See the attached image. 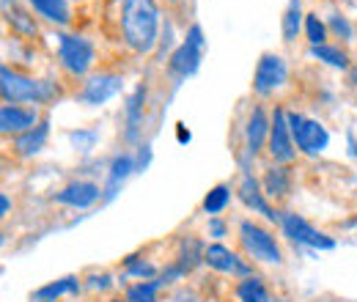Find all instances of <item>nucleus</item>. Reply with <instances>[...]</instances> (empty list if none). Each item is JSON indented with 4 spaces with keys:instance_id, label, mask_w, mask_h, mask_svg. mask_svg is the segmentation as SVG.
Listing matches in <instances>:
<instances>
[{
    "instance_id": "nucleus-10",
    "label": "nucleus",
    "mask_w": 357,
    "mask_h": 302,
    "mask_svg": "<svg viewBox=\"0 0 357 302\" xmlns=\"http://www.w3.org/2000/svg\"><path fill=\"white\" fill-rule=\"evenodd\" d=\"M121 88H124V80L116 72L93 75V77H89V83L83 86V91H80V102L89 105V107H99V105L110 102L113 96H119Z\"/></svg>"
},
{
    "instance_id": "nucleus-20",
    "label": "nucleus",
    "mask_w": 357,
    "mask_h": 302,
    "mask_svg": "<svg viewBox=\"0 0 357 302\" xmlns=\"http://www.w3.org/2000/svg\"><path fill=\"white\" fill-rule=\"evenodd\" d=\"M305 25V14H303V3L300 0H289L286 11H283V20H280V31H283V42H294L297 33L303 31Z\"/></svg>"
},
{
    "instance_id": "nucleus-3",
    "label": "nucleus",
    "mask_w": 357,
    "mask_h": 302,
    "mask_svg": "<svg viewBox=\"0 0 357 302\" xmlns=\"http://www.w3.org/2000/svg\"><path fill=\"white\" fill-rule=\"evenodd\" d=\"M204 50H206V39H204L201 25H190V31H187L184 42L178 44L176 50L171 52V61H168L171 75H174V77H178V80L192 77V75L201 69Z\"/></svg>"
},
{
    "instance_id": "nucleus-22",
    "label": "nucleus",
    "mask_w": 357,
    "mask_h": 302,
    "mask_svg": "<svg viewBox=\"0 0 357 302\" xmlns=\"http://www.w3.org/2000/svg\"><path fill=\"white\" fill-rule=\"evenodd\" d=\"M28 3L33 6V11H36L39 17H45V20L55 22V25H66V22L72 20L66 0H28Z\"/></svg>"
},
{
    "instance_id": "nucleus-6",
    "label": "nucleus",
    "mask_w": 357,
    "mask_h": 302,
    "mask_svg": "<svg viewBox=\"0 0 357 302\" xmlns=\"http://www.w3.org/2000/svg\"><path fill=\"white\" fill-rule=\"evenodd\" d=\"M289 127H291V135H294L297 151H303L305 157H319L330 146V132L324 130V124L316 121V119H305L300 113H289Z\"/></svg>"
},
{
    "instance_id": "nucleus-21",
    "label": "nucleus",
    "mask_w": 357,
    "mask_h": 302,
    "mask_svg": "<svg viewBox=\"0 0 357 302\" xmlns=\"http://www.w3.org/2000/svg\"><path fill=\"white\" fill-rule=\"evenodd\" d=\"M80 292V280L77 278H61V280H55V283H47L42 289H36L33 292V300L36 302H55L58 297H63V294H77Z\"/></svg>"
},
{
    "instance_id": "nucleus-16",
    "label": "nucleus",
    "mask_w": 357,
    "mask_h": 302,
    "mask_svg": "<svg viewBox=\"0 0 357 302\" xmlns=\"http://www.w3.org/2000/svg\"><path fill=\"white\" fill-rule=\"evenodd\" d=\"M137 173V165H135V157L132 154H119L113 163H110V171H107V184H105V190H102V198L110 204L116 195H119V190L124 187V181Z\"/></svg>"
},
{
    "instance_id": "nucleus-29",
    "label": "nucleus",
    "mask_w": 357,
    "mask_h": 302,
    "mask_svg": "<svg viewBox=\"0 0 357 302\" xmlns=\"http://www.w3.org/2000/svg\"><path fill=\"white\" fill-rule=\"evenodd\" d=\"M305 33H308V42L311 47H319V44H327V25L319 20V14H305Z\"/></svg>"
},
{
    "instance_id": "nucleus-31",
    "label": "nucleus",
    "mask_w": 357,
    "mask_h": 302,
    "mask_svg": "<svg viewBox=\"0 0 357 302\" xmlns=\"http://www.w3.org/2000/svg\"><path fill=\"white\" fill-rule=\"evenodd\" d=\"M127 275L149 280V278H154V275H157V266H154V264H149V261L137 259V256H130V259H127Z\"/></svg>"
},
{
    "instance_id": "nucleus-4",
    "label": "nucleus",
    "mask_w": 357,
    "mask_h": 302,
    "mask_svg": "<svg viewBox=\"0 0 357 302\" xmlns=\"http://www.w3.org/2000/svg\"><path fill=\"white\" fill-rule=\"evenodd\" d=\"M239 242H242V248H245V253L250 259L261 261V264H280L283 261V253H280V245H278L275 234H269L267 228H261L253 220H242L239 222Z\"/></svg>"
},
{
    "instance_id": "nucleus-37",
    "label": "nucleus",
    "mask_w": 357,
    "mask_h": 302,
    "mask_svg": "<svg viewBox=\"0 0 357 302\" xmlns=\"http://www.w3.org/2000/svg\"><path fill=\"white\" fill-rule=\"evenodd\" d=\"M190 130H184V124H178V143H190Z\"/></svg>"
},
{
    "instance_id": "nucleus-34",
    "label": "nucleus",
    "mask_w": 357,
    "mask_h": 302,
    "mask_svg": "<svg viewBox=\"0 0 357 302\" xmlns=\"http://www.w3.org/2000/svg\"><path fill=\"white\" fill-rule=\"evenodd\" d=\"M110 280H113L110 275H91V278H89V289H93V292L99 289V292H102V289H107V286H110Z\"/></svg>"
},
{
    "instance_id": "nucleus-36",
    "label": "nucleus",
    "mask_w": 357,
    "mask_h": 302,
    "mask_svg": "<svg viewBox=\"0 0 357 302\" xmlns=\"http://www.w3.org/2000/svg\"><path fill=\"white\" fill-rule=\"evenodd\" d=\"M174 302H198V300H195V294H190V292H178Z\"/></svg>"
},
{
    "instance_id": "nucleus-17",
    "label": "nucleus",
    "mask_w": 357,
    "mask_h": 302,
    "mask_svg": "<svg viewBox=\"0 0 357 302\" xmlns=\"http://www.w3.org/2000/svg\"><path fill=\"white\" fill-rule=\"evenodd\" d=\"M143 105H146V86H137L130 93L127 105H124V137L135 143L140 135V124H143Z\"/></svg>"
},
{
    "instance_id": "nucleus-40",
    "label": "nucleus",
    "mask_w": 357,
    "mask_h": 302,
    "mask_svg": "<svg viewBox=\"0 0 357 302\" xmlns=\"http://www.w3.org/2000/svg\"><path fill=\"white\" fill-rule=\"evenodd\" d=\"M17 0H3V8H8V6H14Z\"/></svg>"
},
{
    "instance_id": "nucleus-26",
    "label": "nucleus",
    "mask_w": 357,
    "mask_h": 302,
    "mask_svg": "<svg viewBox=\"0 0 357 302\" xmlns=\"http://www.w3.org/2000/svg\"><path fill=\"white\" fill-rule=\"evenodd\" d=\"M204 253H206V248H201V242H198V239L187 236V239L181 242V250H178L176 264L184 269V272H190L195 264H201V261H204Z\"/></svg>"
},
{
    "instance_id": "nucleus-32",
    "label": "nucleus",
    "mask_w": 357,
    "mask_h": 302,
    "mask_svg": "<svg viewBox=\"0 0 357 302\" xmlns=\"http://www.w3.org/2000/svg\"><path fill=\"white\" fill-rule=\"evenodd\" d=\"M327 25H330V31H333L338 39H352V36H355V31H352L349 20H347V17H341V14H330Z\"/></svg>"
},
{
    "instance_id": "nucleus-28",
    "label": "nucleus",
    "mask_w": 357,
    "mask_h": 302,
    "mask_svg": "<svg viewBox=\"0 0 357 302\" xmlns=\"http://www.w3.org/2000/svg\"><path fill=\"white\" fill-rule=\"evenodd\" d=\"M69 143L80 151V154H89L96 149V143H99V132L96 130H75L69 132Z\"/></svg>"
},
{
    "instance_id": "nucleus-25",
    "label": "nucleus",
    "mask_w": 357,
    "mask_h": 302,
    "mask_svg": "<svg viewBox=\"0 0 357 302\" xmlns=\"http://www.w3.org/2000/svg\"><path fill=\"white\" fill-rule=\"evenodd\" d=\"M228 204H231V187L228 184H218V187H212L206 192V198H204L201 206H204V212L209 217H218Z\"/></svg>"
},
{
    "instance_id": "nucleus-7",
    "label": "nucleus",
    "mask_w": 357,
    "mask_h": 302,
    "mask_svg": "<svg viewBox=\"0 0 357 302\" xmlns=\"http://www.w3.org/2000/svg\"><path fill=\"white\" fill-rule=\"evenodd\" d=\"M280 228H283V236H289L294 245H305L313 250H333L335 248V239L327 236L324 231L313 228L305 217L291 215V212H283L280 215Z\"/></svg>"
},
{
    "instance_id": "nucleus-12",
    "label": "nucleus",
    "mask_w": 357,
    "mask_h": 302,
    "mask_svg": "<svg viewBox=\"0 0 357 302\" xmlns=\"http://www.w3.org/2000/svg\"><path fill=\"white\" fill-rule=\"evenodd\" d=\"M99 198H102V190H99V184H93V181H72V184H66L61 192L52 195L55 204L69 206V209H89Z\"/></svg>"
},
{
    "instance_id": "nucleus-13",
    "label": "nucleus",
    "mask_w": 357,
    "mask_h": 302,
    "mask_svg": "<svg viewBox=\"0 0 357 302\" xmlns=\"http://www.w3.org/2000/svg\"><path fill=\"white\" fill-rule=\"evenodd\" d=\"M269 130H272V119H267L261 105H256L248 116V124H245V151H248V157H256L264 149V143H269Z\"/></svg>"
},
{
    "instance_id": "nucleus-33",
    "label": "nucleus",
    "mask_w": 357,
    "mask_h": 302,
    "mask_svg": "<svg viewBox=\"0 0 357 302\" xmlns=\"http://www.w3.org/2000/svg\"><path fill=\"white\" fill-rule=\"evenodd\" d=\"M151 163V146H140L137 149V157H135V165H137V173H143Z\"/></svg>"
},
{
    "instance_id": "nucleus-42",
    "label": "nucleus",
    "mask_w": 357,
    "mask_h": 302,
    "mask_svg": "<svg viewBox=\"0 0 357 302\" xmlns=\"http://www.w3.org/2000/svg\"><path fill=\"white\" fill-rule=\"evenodd\" d=\"M113 302H121V300H113ZM124 302H127V300H124Z\"/></svg>"
},
{
    "instance_id": "nucleus-14",
    "label": "nucleus",
    "mask_w": 357,
    "mask_h": 302,
    "mask_svg": "<svg viewBox=\"0 0 357 302\" xmlns=\"http://www.w3.org/2000/svg\"><path fill=\"white\" fill-rule=\"evenodd\" d=\"M39 124V113L25 105H3L0 107V132L3 135H22Z\"/></svg>"
},
{
    "instance_id": "nucleus-35",
    "label": "nucleus",
    "mask_w": 357,
    "mask_h": 302,
    "mask_svg": "<svg viewBox=\"0 0 357 302\" xmlns=\"http://www.w3.org/2000/svg\"><path fill=\"white\" fill-rule=\"evenodd\" d=\"M209 236H215V239L225 236V222L220 217H209Z\"/></svg>"
},
{
    "instance_id": "nucleus-41",
    "label": "nucleus",
    "mask_w": 357,
    "mask_h": 302,
    "mask_svg": "<svg viewBox=\"0 0 357 302\" xmlns=\"http://www.w3.org/2000/svg\"><path fill=\"white\" fill-rule=\"evenodd\" d=\"M275 302H286V300H275Z\"/></svg>"
},
{
    "instance_id": "nucleus-43",
    "label": "nucleus",
    "mask_w": 357,
    "mask_h": 302,
    "mask_svg": "<svg viewBox=\"0 0 357 302\" xmlns=\"http://www.w3.org/2000/svg\"><path fill=\"white\" fill-rule=\"evenodd\" d=\"M171 3H176V0H171Z\"/></svg>"
},
{
    "instance_id": "nucleus-30",
    "label": "nucleus",
    "mask_w": 357,
    "mask_h": 302,
    "mask_svg": "<svg viewBox=\"0 0 357 302\" xmlns=\"http://www.w3.org/2000/svg\"><path fill=\"white\" fill-rule=\"evenodd\" d=\"M8 22H11V28H14L17 33H22V36H36V22H33V17H28L25 11H8Z\"/></svg>"
},
{
    "instance_id": "nucleus-2",
    "label": "nucleus",
    "mask_w": 357,
    "mask_h": 302,
    "mask_svg": "<svg viewBox=\"0 0 357 302\" xmlns=\"http://www.w3.org/2000/svg\"><path fill=\"white\" fill-rule=\"evenodd\" d=\"M0 91H3V99L6 105H22V102H31V105H47L52 99H58V88L47 80H33V77H25L8 66L0 69Z\"/></svg>"
},
{
    "instance_id": "nucleus-5",
    "label": "nucleus",
    "mask_w": 357,
    "mask_h": 302,
    "mask_svg": "<svg viewBox=\"0 0 357 302\" xmlns=\"http://www.w3.org/2000/svg\"><path fill=\"white\" fill-rule=\"evenodd\" d=\"M58 58H61V66H63L69 75L83 77V75H89V69L93 66L96 50H93V42L86 39V36L61 33V36H58Z\"/></svg>"
},
{
    "instance_id": "nucleus-15",
    "label": "nucleus",
    "mask_w": 357,
    "mask_h": 302,
    "mask_svg": "<svg viewBox=\"0 0 357 302\" xmlns=\"http://www.w3.org/2000/svg\"><path fill=\"white\" fill-rule=\"evenodd\" d=\"M204 264H209L212 269L225 272V275H239V278H250V266L239 259L234 250H228L225 245H209L204 253Z\"/></svg>"
},
{
    "instance_id": "nucleus-11",
    "label": "nucleus",
    "mask_w": 357,
    "mask_h": 302,
    "mask_svg": "<svg viewBox=\"0 0 357 302\" xmlns=\"http://www.w3.org/2000/svg\"><path fill=\"white\" fill-rule=\"evenodd\" d=\"M236 195H239V201H242L250 212L261 215L264 220H269V222H280V215L269 206V201H267V195H264V190H261V184H259V181H256L248 171L242 173V181H239Z\"/></svg>"
},
{
    "instance_id": "nucleus-27",
    "label": "nucleus",
    "mask_w": 357,
    "mask_h": 302,
    "mask_svg": "<svg viewBox=\"0 0 357 302\" xmlns=\"http://www.w3.org/2000/svg\"><path fill=\"white\" fill-rule=\"evenodd\" d=\"M165 286L162 278L160 280H140L127 289V302H157V289Z\"/></svg>"
},
{
    "instance_id": "nucleus-8",
    "label": "nucleus",
    "mask_w": 357,
    "mask_h": 302,
    "mask_svg": "<svg viewBox=\"0 0 357 302\" xmlns=\"http://www.w3.org/2000/svg\"><path fill=\"white\" fill-rule=\"evenodd\" d=\"M286 80H289L286 61L278 52H264L256 66V75H253V91L259 96H272L278 88L286 86Z\"/></svg>"
},
{
    "instance_id": "nucleus-39",
    "label": "nucleus",
    "mask_w": 357,
    "mask_h": 302,
    "mask_svg": "<svg viewBox=\"0 0 357 302\" xmlns=\"http://www.w3.org/2000/svg\"><path fill=\"white\" fill-rule=\"evenodd\" d=\"M349 151H352V157L357 160V140H355V135H349Z\"/></svg>"
},
{
    "instance_id": "nucleus-19",
    "label": "nucleus",
    "mask_w": 357,
    "mask_h": 302,
    "mask_svg": "<svg viewBox=\"0 0 357 302\" xmlns=\"http://www.w3.org/2000/svg\"><path fill=\"white\" fill-rule=\"evenodd\" d=\"M261 190H264V195H267V198H272V201L286 198V195L291 192V173L286 171V168H280V165L269 168V171L264 173Z\"/></svg>"
},
{
    "instance_id": "nucleus-9",
    "label": "nucleus",
    "mask_w": 357,
    "mask_h": 302,
    "mask_svg": "<svg viewBox=\"0 0 357 302\" xmlns=\"http://www.w3.org/2000/svg\"><path fill=\"white\" fill-rule=\"evenodd\" d=\"M269 154L275 163H291L297 157V146H294V135L289 127V113L275 107L272 113V130H269Z\"/></svg>"
},
{
    "instance_id": "nucleus-23",
    "label": "nucleus",
    "mask_w": 357,
    "mask_h": 302,
    "mask_svg": "<svg viewBox=\"0 0 357 302\" xmlns=\"http://www.w3.org/2000/svg\"><path fill=\"white\" fill-rule=\"evenodd\" d=\"M236 300L239 302H272L267 286L261 283V278L250 275V278H242V283L236 286Z\"/></svg>"
},
{
    "instance_id": "nucleus-24",
    "label": "nucleus",
    "mask_w": 357,
    "mask_h": 302,
    "mask_svg": "<svg viewBox=\"0 0 357 302\" xmlns=\"http://www.w3.org/2000/svg\"><path fill=\"white\" fill-rule=\"evenodd\" d=\"M311 55L316 61L333 66V69H347L349 66V55L341 50V47H330V44H319V47H311Z\"/></svg>"
},
{
    "instance_id": "nucleus-38",
    "label": "nucleus",
    "mask_w": 357,
    "mask_h": 302,
    "mask_svg": "<svg viewBox=\"0 0 357 302\" xmlns=\"http://www.w3.org/2000/svg\"><path fill=\"white\" fill-rule=\"evenodd\" d=\"M8 209H11V201H8V195H3V198H0V215L6 217L8 215Z\"/></svg>"
},
{
    "instance_id": "nucleus-18",
    "label": "nucleus",
    "mask_w": 357,
    "mask_h": 302,
    "mask_svg": "<svg viewBox=\"0 0 357 302\" xmlns=\"http://www.w3.org/2000/svg\"><path fill=\"white\" fill-rule=\"evenodd\" d=\"M47 137H50V121H39L33 130L22 132V135H17V140H14V151L20 154V157H33V154H39L42 149H45Z\"/></svg>"
},
{
    "instance_id": "nucleus-1",
    "label": "nucleus",
    "mask_w": 357,
    "mask_h": 302,
    "mask_svg": "<svg viewBox=\"0 0 357 302\" xmlns=\"http://www.w3.org/2000/svg\"><path fill=\"white\" fill-rule=\"evenodd\" d=\"M162 14L157 0H121V33L130 50L137 55L154 52L160 44Z\"/></svg>"
}]
</instances>
